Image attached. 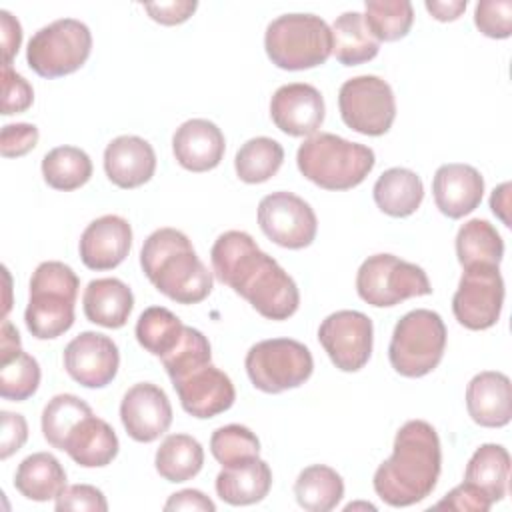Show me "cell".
Listing matches in <instances>:
<instances>
[{"label":"cell","instance_id":"db71d44e","mask_svg":"<svg viewBox=\"0 0 512 512\" xmlns=\"http://www.w3.org/2000/svg\"><path fill=\"white\" fill-rule=\"evenodd\" d=\"M20 350V334L12 326L10 320H2V330H0V356H8L12 352Z\"/></svg>","mask_w":512,"mask_h":512},{"label":"cell","instance_id":"83f0119b","mask_svg":"<svg viewBox=\"0 0 512 512\" xmlns=\"http://www.w3.org/2000/svg\"><path fill=\"white\" fill-rule=\"evenodd\" d=\"M14 488L34 502L56 500V496L66 488V472L56 456L48 452H34L18 464Z\"/></svg>","mask_w":512,"mask_h":512},{"label":"cell","instance_id":"f907efd6","mask_svg":"<svg viewBox=\"0 0 512 512\" xmlns=\"http://www.w3.org/2000/svg\"><path fill=\"white\" fill-rule=\"evenodd\" d=\"M0 28H2L4 64L10 66L12 58L18 54V48L22 44V26L8 10H0Z\"/></svg>","mask_w":512,"mask_h":512},{"label":"cell","instance_id":"d6a6232c","mask_svg":"<svg viewBox=\"0 0 512 512\" xmlns=\"http://www.w3.org/2000/svg\"><path fill=\"white\" fill-rule=\"evenodd\" d=\"M204 464L202 444L188 434H168L154 456L156 472L168 482L194 478Z\"/></svg>","mask_w":512,"mask_h":512},{"label":"cell","instance_id":"30bf717a","mask_svg":"<svg viewBox=\"0 0 512 512\" xmlns=\"http://www.w3.org/2000/svg\"><path fill=\"white\" fill-rule=\"evenodd\" d=\"M358 296L376 308H390L414 296L432 294L426 272L394 254L368 256L356 274Z\"/></svg>","mask_w":512,"mask_h":512},{"label":"cell","instance_id":"7a4b0ae2","mask_svg":"<svg viewBox=\"0 0 512 512\" xmlns=\"http://www.w3.org/2000/svg\"><path fill=\"white\" fill-rule=\"evenodd\" d=\"M442 470L440 438L426 420H408L394 436L392 456L374 472V492L394 508L422 502Z\"/></svg>","mask_w":512,"mask_h":512},{"label":"cell","instance_id":"7402d4cb","mask_svg":"<svg viewBox=\"0 0 512 512\" xmlns=\"http://www.w3.org/2000/svg\"><path fill=\"white\" fill-rule=\"evenodd\" d=\"M154 170V148L140 136H118L104 150V172L118 188H138L154 176Z\"/></svg>","mask_w":512,"mask_h":512},{"label":"cell","instance_id":"74e56055","mask_svg":"<svg viewBox=\"0 0 512 512\" xmlns=\"http://www.w3.org/2000/svg\"><path fill=\"white\" fill-rule=\"evenodd\" d=\"M40 386V364L22 348L0 356V396L14 402H24L36 394Z\"/></svg>","mask_w":512,"mask_h":512},{"label":"cell","instance_id":"ac0fdd59","mask_svg":"<svg viewBox=\"0 0 512 512\" xmlns=\"http://www.w3.org/2000/svg\"><path fill=\"white\" fill-rule=\"evenodd\" d=\"M182 408L194 418H214L232 408L236 390L228 374L206 364L172 382Z\"/></svg>","mask_w":512,"mask_h":512},{"label":"cell","instance_id":"52a82bcc","mask_svg":"<svg viewBox=\"0 0 512 512\" xmlns=\"http://www.w3.org/2000/svg\"><path fill=\"white\" fill-rule=\"evenodd\" d=\"M444 350L446 326L442 316L428 308H416L396 322L388 358L400 376L420 378L440 364Z\"/></svg>","mask_w":512,"mask_h":512},{"label":"cell","instance_id":"f1b7e54d","mask_svg":"<svg viewBox=\"0 0 512 512\" xmlns=\"http://www.w3.org/2000/svg\"><path fill=\"white\" fill-rule=\"evenodd\" d=\"M510 454L500 444H482L470 456L464 482L480 490L492 504L500 502L508 492Z\"/></svg>","mask_w":512,"mask_h":512},{"label":"cell","instance_id":"cb8c5ba5","mask_svg":"<svg viewBox=\"0 0 512 512\" xmlns=\"http://www.w3.org/2000/svg\"><path fill=\"white\" fill-rule=\"evenodd\" d=\"M120 442L114 428L94 416L86 414L66 436L62 452H66L82 468H102L108 466L118 454Z\"/></svg>","mask_w":512,"mask_h":512},{"label":"cell","instance_id":"f5cc1de1","mask_svg":"<svg viewBox=\"0 0 512 512\" xmlns=\"http://www.w3.org/2000/svg\"><path fill=\"white\" fill-rule=\"evenodd\" d=\"M510 190H512V184L504 182L498 188H494V192L490 196V208L502 220L504 226L512 224L510 216H508V210H510Z\"/></svg>","mask_w":512,"mask_h":512},{"label":"cell","instance_id":"4fadbf2b","mask_svg":"<svg viewBox=\"0 0 512 512\" xmlns=\"http://www.w3.org/2000/svg\"><path fill=\"white\" fill-rule=\"evenodd\" d=\"M260 230L274 244L300 250L314 242L318 220L312 206L292 192H272L258 204Z\"/></svg>","mask_w":512,"mask_h":512},{"label":"cell","instance_id":"681fc988","mask_svg":"<svg viewBox=\"0 0 512 512\" xmlns=\"http://www.w3.org/2000/svg\"><path fill=\"white\" fill-rule=\"evenodd\" d=\"M164 510H200V512H214L216 504L200 490L194 488H186L180 492H174L166 504Z\"/></svg>","mask_w":512,"mask_h":512},{"label":"cell","instance_id":"8fae6325","mask_svg":"<svg viewBox=\"0 0 512 512\" xmlns=\"http://www.w3.org/2000/svg\"><path fill=\"white\" fill-rule=\"evenodd\" d=\"M344 124L364 136H382L396 118V98L386 80L364 74L346 80L338 92Z\"/></svg>","mask_w":512,"mask_h":512},{"label":"cell","instance_id":"d4e9b609","mask_svg":"<svg viewBox=\"0 0 512 512\" xmlns=\"http://www.w3.org/2000/svg\"><path fill=\"white\" fill-rule=\"evenodd\" d=\"M82 308L92 324L122 328L134 308V294L118 278H96L84 288Z\"/></svg>","mask_w":512,"mask_h":512},{"label":"cell","instance_id":"60d3db41","mask_svg":"<svg viewBox=\"0 0 512 512\" xmlns=\"http://www.w3.org/2000/svg\"><path fill=\"white\" fill-rule=\"evenodd\" d=\"M160 360H162L170 380L174 382V380L190 374L192 370L210 364V360H212L210 342L200 330H196L192 326H184L178 346Z\"/></svg>","mask_w":512,"mask_h":512},{"label":"cell","instance_id":"5b68a950","mask_svg":"<svg viewBox=\"0 0 512 512\" xmlns=\"http://www.w3.org/2000/svg\"><path fill=\"white\" fill-rule=\"evenodd\" d=\"M80 280L76 272L58 260L36 266L30 278V300L24 312L28 332L38 340H52L74 324V304Z\"/></svg>","mask_w":512,"mask_h":512},{"label":"cell","instance_id":"d6986e66","mask_svg":"<svg viewBox=\"0 0 512 512\" xmlns=\"http://www.w3.org/2000/svg\"><path fill=\"white\" fill-rule=\"evenodd\" d=\"M132 246V226L118 214L92 220L80 236V260L90 270H112L124 262Z\"/></svg>","mask_w":512,"mask_h":512},{"label":"cell","instance_id":"4dcf8cb0","mask_svg":"<svg viewBox=\"0 0 512 512\" xmlns=\"http://www.w3.org/2000/svg\"><path fill=\"white\" fill-rule=\"evenodd\" d=\"M456 256L464 270L472 266H498L504 256V240L488 220L472 218L456 234Z\"/></svg>","mask_w":512,"mask_h":512},{"label":"cell","instance_id":"ffe728a7","mask_svg":"<svg viewBox=\"0 0 512 512\" xmlns=\"http://www.w3.org/2000/svg\"><path fill=\"white\" fill-rule=\"evenodd\" d=\"M432 194L436 208L444 216L458 220L480 206L484 178L470 164H442L432 178Z\"/></svg>","mask_w":512,"mask_h":512},{"label":"cell","instance_id":"44dd1931","mask_svg":"<svg viewBox=\"0 0 512 512\" xmlns=\"http://www.w3.org/2000/svg\"><path fill=\"white\" fill-rule=\"evenodd\" d=\"M226 150L222 130L204 118L182 122L172 136V152L176 162L190 172L214 170Z\"/></svg>","mask_w":512,"mask_h":512},{"label":"cell","instance_id":"2e32d148","mask_svg":"<svg viewBox=\"0 0 512 512\" xmlns=\"http://www.w3.org/2000/svg\"><path fill=\"white\" fill-rule=\"evenodd\" d=\"M120 420L132 440L148 444L168 432L172 424V406L160 386L140 382L124 394L120 402Z\"/></svg>","mask_w":512,"mask_h":512},{"label":"cell","instance_id":"277c9868","mask_svg":"<svg viewBox=\"0 0 512 512\" xmlns=\"http://www.w3.org/2000/svg\"><path fill=\"white\" fill-rule=\"evenodd\" d=\"M296 164L306 180L324 190H350L372 172L376 156L370 146L316 132L300 144Z\"/></svg>","mask_w":512,"mask_h":512},{"label":"cell","instance_id":"c3c4849f","mask_svg":"<svg viewBox=\"0 0 512 512\" xmlns=\"http://www.w3.org/2000/svg\"><path fill=\"white\" fill-rule=\"evenodd\" d=\"M198 4L192 0H174V2H158V4H144V10L150 14V18L164 26H174L186 22Z\"/></svg>","mask_w":512,"mask_h":512},{"label":"cell","instance_id":"1f68e13d","mask_svg":"<svg viewBox=\"0 0 512 512\" xmlns=\"http://www.w3.org/2000/svg\"><path fill=\"white\" fill-rule=\"evenodd\" d=\"M294 496L308 512H328L340 504L344 496V480L334 468L326 464H312L298 474L294 482Z\"/></svg>","mask_w":512,"mask_h":512},{"label":"cell","instance_id":"e575fe53","mask_svg":"<svg viewBox=\"0 0 512 512\" xmlns=\"http://www.w3.org/2000/svg\"><path fill=\"white\" fill-rule=\"evenodd\" d=\"M136 340L152 356L164 358L170 354L184 332L182 320L164 306L146 308L136 322Z\"/></svg>","mask_w":512,"mask_h":512},{"label":"cell","instance_id":"816d5d0a","mask_svg":"<svg viewBox=\"0 0 512 512\" xmlns=\"http://www.w3.org/2000/svg\"><path fill=\"white\" fill-rule=\"evenodd\" d=\"M426 10L440 22H452L458 20L462 16V12L466 10V0H426L424 2Z\"/></svg>","mask_w":512,"mask_h":512},{"label":"cell","instance_id":"ee69618b","mask_svg":"<svg viewBox=\"0 0 512 512\" xmlns=\"http://www.w3.org/2000/svg\"><path fill=\"white\" fill-rule=\"evenodd\" d=\"M56 510H88V512H106L108 502L102 490L90 484H72L66 486L56 496Z\"/></svg>","mask_w":512,"mask_h":512},{"label":"cell","instance_id":"b9f144b4","mask_svg":"<svg viewBox=\"0 0 512 512\" xmlns=\"http://www.w3.org/2000/svg\"><path fill=\"white\" fill-rule=\"evenodd\" d=\"M474 24L488 38H508L512 34V2L480 0L474 8Z\"/></svg>","mask_w":512,"mask_h":512},{"label":"cell","instance_id":"f546056e","mask_svg":"<svg viewBox=\"0 0 512 512\" xmlns=\"http://www.w3.org/2000/svg\"><path fill=\"white\" fill-rule=\"evenodd\" d=\"M332 54L344 66H358L376 58L380 42L366 26L364 14L344 12L332 24Z\"/></svg>","mask_w":512,"mask_h":512},{"label":"cell","instance_id":"4316f807","mask_svg":"<svg viewBox=\"0 0 512 512\" xmlns=\"http://www.w3.org/2000/svg\"><path fill=\"white\" fill-rule=\"evenodd\" d=\"M376 206L394 218L414 214L424 200V184L420 176L408 168H388L372 188Z\"/></svg>","mask_w":512,"mask_h":512},{"label":"cell","instance_id":"8992f818","mask_svg":"<svg viewBox=\"0 0 512 512\" xmlns=\"http://www.w3.org/2000/svg\"><path fill=\"white\" fill-rule=\"evenodd\" d=\"M264 48L282 70H310L332 54V30L316 14H282L266 26Z\"/></svg>","mask_w":512,"mask_h":512},{"label":"cell","instance_id":"f35d334b","mask_svg":"<svg viewBox=\"0 0 512 512\" xmlns=\"http://www.w3.org/2000/svg\"><path fill=\"white\" fill-rule=\"evenodd\" d=\"M92 408L74 394H56L42 410V434L46 442L62 450V444L70 430L86 416Z\"/></svg>","mask_w":512,"mask_h":512},{"label":"cell","instance_id":"9c48e42d","mask_svg":"<svg viewBox=\"0 0 512 512\" xmlns=\"http://www.w3.org/2000/svg\"><path fill=\"white\" fill-rule=\"evenodd\" d=\"M246 374L254 388L266 394H280L302 386L314 370L310 350L292 338H270L256 342L244 360Z\"/></svg>","mask_w":512,"mask_h":512},{"label":"cell","instance_id":"ab89813d","mask_svg":"<svg viewBox=\"0 0 512 512\" xmlns=\"http://www.w3.org/2000/svg\"><path fill=\"white\" fill-rule=\"evenodd\" d=\"M210 452L222 464V468H230L258 458L260 440L250 428L242 424H226L214 430L210 438Z\"/></svg>","mask_w":512,"mask_h":512},{"label":"cell","instance_id":"9a60e30c","mask_svg":"<svg viewBox=\"0 0 512 512\" xmlns=\"http://www.w3.org/2000/svg\"><path fill=\"white\" fill-rule=\"evenodd\" d=\"M120 366L116 342L100 332L86 330L64 348V368L72 380L86 388L108 386Z\"/></svg>","mask_w":512,"mask_h":512},{"label":"cell","instance_id":"f6af8a7d","mask_svg":"<svg viewBox=\"0 0 512 512\" xmlns=\"http://www.w3.org/2000/svg\"><path fill=\"white\" fill-rule=\"evenodd\" d=\"M38 128L34 124L18 122L2 126L0 134V150L4 158H20L36 148L38 144Z\"/></svg>","mask_w":512,"mask_h":512},{"label":"cell","instance_id":"836d02e7","mask_svg":"<svg viewBox=\"0 0 512 512\" xmlns=\"http://www.w3.org/2000/svg\"><path fill=\"white\" fill-rule=\"evenodd\" d=\"M42 176L50 188L70 192L90 180L92 160L82 148L56 146L42 158Z\"/></svg>","mask_w":512,"mask_h":512},{"label":"cell","instance_id":"3957f363","mask_svg":"<svg viewBox=\"0 0 512 512\" xmlns=\"http://www.w3.org/2000/svg\"><path fill=\"white\" fill-rule=\"evenodd\" d=\"M140 266L154 288L178 304H198L212 292V272L176 228H158L144 240Z\"/></svg>","mask_w":512,"mask_h":512},{"label":"cell","instance_id":"603a6c76","mask_svg":"<svg viewBox=\"0 0 512 512\" xmlns=\"http://www.w3.org/2000/svg\"><path fill=\"white\" fill-rule=\"evenodd\" d=\"M466 410L484 428H502L512 418L510 378L496 370L478 372L466 386Z\"/></svg>","mask_w":512,"mask_h":512},{"label":"cell","instance_id":"e0dca14e","mask_svg":"<svg viewBox=\"0 0 512 512\" xmlns=\"http://www.w3.org/2000/svg\"><path fill=\"white\" fill-rule=\"evenodd\" d=\"M324 98L318 88L306 82L280 86L270 100V118L288 136H312L324 122Z\"/></svg>","mask_w":512,"mask_h":512},{"label":"cell","instance_id":"7dc6e473","mask_svg":"<svg viewBox=\"0 0 512 512\" xmlns=\"http://www.w3.org/2000/svg\"><path fill=\"white\" fill-rule=\"evenodd\" d=\"M2 416V434H0V458L6 460L14 452H18L28 438V424L22 414H14L8 410L0 412Z\"/></svg>","mask_w":512,"mask_h":512},{"label":"cell","instance_id":"bcb514c9","mask_svg":"<svg viewBox=\"0 0 512 512\" xmlns=\"http://www.w3.org/2000/svg\"><path fill=\"white\" fill-rule=\"evenodd\" d=\"M492 502L474 486L462 482L456 488H452L440 502L434 504V508H450L460 512H486L490 510Z\"/></svg>","mask_w":512,"mask_h":512},{"label":"cell","instance_id":"5bb4252c","mask_svg":"<svg viewBox=\"0 0 512 512\" xmlns=\"http://www.w3.org/2000/svg\"><path fill=\"white\" fill-rule=\"evenodd\" d=\"M318 340L338 370L358 372L370 360L374 326L364 312L338 310L322 320Z\"/></svg>","mask_w":512,"mask_h":512},{"label":"cell","instance_id":"484cf974","mask_svg":"<svg viewBox=\"0 0 512 512\" xmlns=\"http://www.w3.org/2000/svg\"><path fill=\"white\" fill-rule=\"evenodd\" d=\"M272 486V470L266 460L252 458L222 468L216 476V494L232 506H248L264 500Z\"/></svg>","mask_w":512,"mask_h":512},{"label":"cell","instance_id":"7c38bea8","mask_svg":"<svg viewBox=\"0 0 512 512\" xmlns=\"http://www.w3.org/2000/svg\"><path fill=\"white\" fill-rule=\"evenodd\" d=\"M504 280L498 266L466 268L452 296V312L468 330L492 328L502 312Z\"/></svg>","mask_w":512,"mask_h":512},{"label":"cell","instance_id":"d590c367","mask_svg":"<svg viewBox=\"0 0 512 512\" xmlns=\"http://www.w3.org/2000/svg\"><path fill=\"white\" fill-rule=\"evenodd\" d=\"M284 162V148L268 136L246 140L234 158L236 174L246 184H262L270 180Z\"/></svg>","mask_w":512,"mask_h":512},{"label":"cell","instance_id":"6da1fadb","mask_svg":"<svg viewBox=\"0 0 512 512\" xmlns=\"http://www.w3.org/2000/svg\"><path fill=\"white\" fill-rule=\"evenodd\" d=\"M214 276L268 320H288L300 306L292 276L242 230L220 234L210 250Z\"/></svg>","mask_w":512,"mask_h":512},{"label":"cell","instance_id":"8d00e7d4","mask_svg":"<svg viewBox=\"0 0 512 512\" xmlns=\"http://www.w3.org/2000/svg\"><path fill=\"white\" fill-rule=\"evenodd\" d=\"M366 26L378 42L404 38L414 22V8L408 0H366Z\"/></svg>","mask_w":512,"mask_h":512},{"label":"cell","instance_id":"ba28073f","mask_svg":"<svg viewBox=\"0 0 512 512\" xmlns=\"http://www.w3.org/2000/svg\"><path fill=\"white\" fill-rule=\"evenodd\" d=\"M90 50V28L76 18H60L30 38L26 62L42 78H60L76 72L88 60Z\"/></svg>","mask_w":512,"mask_h":512},{"label":"cell","instance_id":"7bdbcfd3","mask_svg":"<svg viewBox=\"0 0 512 512\" xmlns=\"http://www.w3.org/2000/svg\"><path fill=\"white\" fill-rule=\"evenodd\" d=\"M34 102V90L30 82L12 70V66L2 64V114L12 116L26 112Z\"/></svg>","mask_w":512,"mask_h":512}]
</instances>
